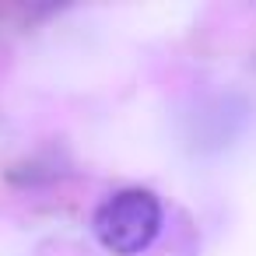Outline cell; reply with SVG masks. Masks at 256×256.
<instances>
[{
  "instance_id": "cell-1",
  "label": "cell",
  "mask_w": 256,
  "mask_h": 256,
  "mask_svg": "<svg viewBox=\"0 0 256 256\" xmlns=\"http://www.w3.org/2000/svg\"><path fill=\"white\" fill-rule=\"evenodd\" d=\"M92 224L109 252L137 256L162 232V204L151 190H120L98 204Z\"/></svg>"
}]
</instances>
